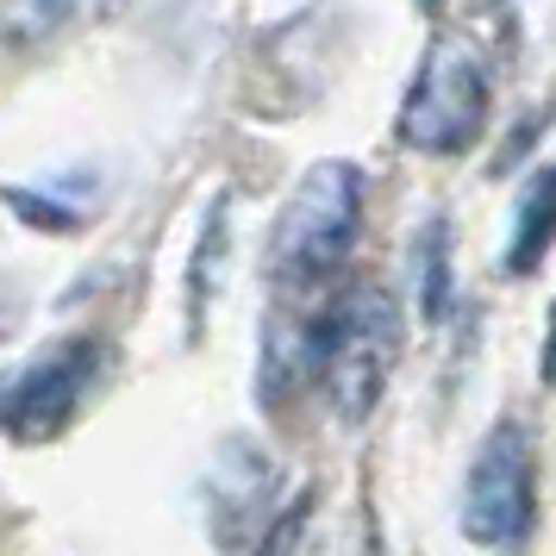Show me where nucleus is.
Masks as SVG:
<instances>
[{"mask_svg":"<svg viewBox=\"0 0 556 556\" xmlns=\"http://www.w3.org/2000/svg\"><path fill=\"white\" fill-rule=\"evenodd\" d=\"M363 194H369V181L356 163H344V156L313 163L276 219L269 276L281 288H319V281L338 276L356 244V226H363Z\"/></svg>","mask_w":556,"mask_h":556,"instance_id":"f257e3e1","label":"nucleus"},{"mask_svg":"<svg viewBox=\"0 0 556 556\" xmlns=\"http://www.w3.org/2000/svg\"><path fill=\"white\" fill-rule=\"evenodd\" d=\"M401 338H406V319L394 294L363 281V288H344L326 313V369H319V388H326L331 413L356 426L369 419L381 401V388L401 363Z\"/></svg>","mask_w":556,"mask_h":556,"instance_id":"f03ea898","label":"nucleus"},{"mask_svg":"<svg viewBox=\"0 0 556 556\" xmlns=\"http://www.w3.org/2000/svg\"><path fill=\"white\" fill-rule=\"evenodd\" d=\"M481 126H488V70L463 45L438 38L413 70L394 138L413 156H456L481 138Z\"/></svg>","mask_w":556,"mask_h":556,"instance_id":"7ed1b4c3","label":"nucleus"},{"mask_svg":"<svg viewBox=\"0 0 556 556\" xmlns=\"http://www.w3.org/2000/svg\"><path fill=\"white\" fill-rule=\"evenodd\" d=\"M531 513H538V456H531V431L519 419H501V426L481 438L476 463L463 476V501H456V526L469 544H519L531 531Z\"/></svg>","mask_w":556,"mask_h":556,"instance_id":"20e7f679","label":"nucleus"},{"mask_svg":"<svg viewBox=\"0 0 556 556\" xmlns=\"http://www.w3.org/2000/svg\"><path fill=\"white\" fill-rule=\"evenodd\" d=\"M101 338H63L51 351L38 356L31 369L7 381L0 376V426L13 431L20 444H45L56 431L76 419V406L88 401V388L101 376Z\"/></svg>","mask_w":556,"mask_h":556,"instance_id":"39448f33","label":"nucleus"},{"mask_svg":"<svg viewBox=\"0 0 556 556\" xmlns=\"http://www.w3.org/2000/svg\"><path fill=\"white\" fill-rule=\"evenodd\" d=\"M326 313L331 306H276L269 313L263 356H256V388L276 413L288 401H301L326 369Z\"/></svg>","mask_w":556,"mask_h":556,"instance_id":"423d86ee","label":"nucleus"},{"mask_svg":"<svg viewBox=\"0 0 556 556\" xmlns=\"http://www.w3.org/2000/svg\"><path fill=\"white\" fill-rule=\"evenodd\" d=\"M551 244H556V163H544L519 188V201H513V231H506L501 269L506 276H538V263L551 256Z\"/></svg>","mask_w":556,"mask_h":556,"instance_id":"0eeeda50","label":"nucleus"},{"mask_svg":"<svg viewBox=\"0 0 556 556\" xmlns=\"http://www.w3.org/2000/svg\"><path fill=\"white\" fill-rule=\"evenodd\" d=\"M226 238H231V213L226 194H213L201 219V244H194V263H188V331H201V319L219 301V281H226Z\"/></svg>","mask_w":556,"mask_h":556,"instance_id":"6e6552de","label":"nucleus"},{"mask_svg":"<svg viewBox=\"0 0 556 556\" xmlns=\"http://www.w3.org/2000/svg\"><path fill=\"white\" fill-rule=\"evenodd\" d=\"M419 313L426 319L451 313V226L444 219L419 231Z\"/></svg>","mask_w":556,"mask_h":556,"instance_id":"1a4fd4ad","label":"nucleus"},{"mask_svg":"<svg viewBox=\"0 0 556 556\" xmlns=\"http://www.w3.org/2000/svg\"><path fill=\"white\" fill-rule=\"evenodd\" d=\"M70 7L76 0H0V31L20 38V45H38L70 20Z\"/></svg>","mask_w":556,"mask_h":556,"instance_id":"9d476101","label":"nucleus"},{"mask_svg":"<svg viewBox=\"0 0 556 556\" xmlns=\"http://www.w3.org/2000/svg\"><path fill=\"white\" fill-rule=\"evenodd\" d=\"M306 519H313V488H306V494H294V501L281 506V519L269 526V538H263L251 556H294V544H301Z\"/></svg>","mask_w":556,"mask_h":556,"instance_id":"9b49d317","label":"nucleus"},{"mask_svg":"<svg viewBox=\"0 0 556 556\" xmlns=\"http://www.w3.org/2000/svg\"><path fill=\"white\" fill-rule=\"evenodd\" d=\"M538 376L556 381V313H551V326H544V356H538Z\"/></svg>","mask_w":556,"mask_h":556,"instance_id":"f8f14e48","label":"nucleus"}]
</instances>
